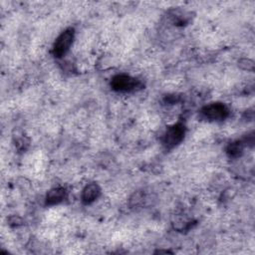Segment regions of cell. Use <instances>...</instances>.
<instances>
[{
	"mask_svg": "<svg viewBox=\"0 0 255 255\" xmlns=\"http://www.w3.org/2000/svg\"><path fill=\"white\" fill-rule=\"evenodd\" d=\"M239 66L242 67L244 70H248V71H249V70L252 71L253 68H254L253 62H252L251 60H249V59H243V60H241V61L239 62Z\"/></svg>",
	"mask_w": 255,
	"mask_h": 255,
	"instance_id": "obj_8",
	"label": "cell"
},
{
	"mask_svg": "<svg viewBox=\"0 0 255 255\" xmlns=\"http://www.w3.org/2000/svg\"><path fill=\"white\" fill-rule=\"evenodd\" d=\"M185 127L182 124H175L168 128L163 136V143L166 147L171 148L177 145L184 137Z\"/></svg>",
	"mask_w": 255,
	"mask_h": 255,
	"instance_id": "obj_4",
	"label": "cell"
},
{
	"mask_svg": "<svg viewBox=\"0 0 255 255\" xmlns=\"http://www.w3.org/2000/svg\"><path fill=\"white\" fill-rule=\"evenodd\" d=\"M66 196V190L64 187H55L51 189L46 196L47 205H55L63 201Z\"/></svg>",
	"mask_w": 255,
	"mask_h": 255,
	"instance_id": "obj_6",
	"label": "cell"
},
{
	"mask_svg": "<svg viewBox=\"0 0 255 255\" xmlns=\"http://www.w3.org/2000/svg\"><path fill=\"white\" fill-rule=\"evenodd\" d=\"M202 116L209 121H223L225 120L230 112L229 109L222 103H212L205 106L201 110Z\"/></svg>",
	"mask_w": 255,
	"mask_h": 255,
	"instance_id": "obj_3",
	"label": "cell"
},
{
	"mask_svg": "<svg viewBox=\"0 0 255 255\" xmlns=\"http://www.w3.org/2000/svg\"><path fill=\"white\" fill-rule=\"evenodd\" d=\"M101 193V188L97 183H90L85 186L82 191V201L84 204H90L94 202Z\"/></svg>",
	"mask_w": 255,
	"mask_h": 255,
	"instance_id": "obj_5",
	"label": "cell"
},
{
	"mask_svg": "<svg viewBox=\"0 0 255 255\" xmlns=\"http://www.w3.org/2000/svg\"><path fill=\"white\" fill-rule=\"evenodd\" d=\"M111 87L117 92H132L142 87L141 83L128 75L115 76L111 82Z\"/></svg>",
	"mask_w": 255,
	"mask_h": 255,
	"instance_id": "obj_1",
	"label": "cell"
},
{
	"mask_svg": "<svg viewBox=\"0 0 255 255\" xmlns=\"http://www.w3.org/2000/svg\"><path fill=\"white\" fill-rule=\"evenodd\" d=\"M245 141L237 140L234 142H231L227 146V153L230 157H238L242 154L243 148H244Z\"/></svg>",
	"mask_w": 255,
	"mask_h": 255,
	"instance_id": "obj_7",
	"label": "cell"
},
{
	"mask_svg": "<svg viewBox=\"0 0 255 255\" xmlns=\"http://www.w3.org/2000/svg\"><path fill=\"white\" fill-rule=\"evenodd\" d=\"M75 36L73 28H68L56 39L53 46V54L56 58L63 57L70 49Z\"/></svg>",
	"mask_w": 255,
	"mask_h": 255,
	"instance_id": "obj_2",
	"label": "cell"
}]
</instances>
